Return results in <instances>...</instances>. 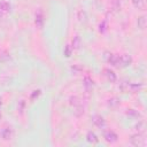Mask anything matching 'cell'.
Listing matches in <instances>:
<instances>
[{
    "instance_id": "obj_14",
    "label": "cell",
    "mask_w": 147,
    "mask_h": 147,
    "mask_svg": "<svg viewBox=\"0 0 147 147\" xmlns=\"http://www.w3.org/2000/svg\"><path fill=\"white\" fill-rule=\"evenodd\" d=\"M84 86H85V88L86 90H92V87H93V80L90 78V77H85L84 78Z\"/></svg>"
},
{
    "instance_id": "obj_5",
    "label": "cell",
    "mask_w": 147,
    "mask_h": 147,
    "mask_svg": "<svg viewBox=\"0 0 147 147\" xmlns=\"http://www.w3.org/2000/svg\"><path fill=\"white\" fill-rule=\"evenodd\" d=\"M92 122H93V124H94L96 127H99V129H103V127L106 126V121H105V118H103L101 115H93Z\"/></svg>"
},
{
    "instance_id": "obj_8",
    "label": "cell",
    "mask_w": 147,
    "mask_h": 147,
    "mask_svg": "<svg viewBox=\"0 0 147 147\" xmlns=\"http://www.w3.org/2000/svg\"><path fill=\"white\" fill-rule=\"evenodd\" d=\"M103 72H105V76H106V78L110 82V83H114V82H116V79H117V77H116V74L113 71V70H110V69H105L103 70Z\"/></svg>"
},
{
    "instance_id": "obj_3",
    "label": "cell",
    "mask_w": 147,
    "mask_h": 147,
    "mask_svg": "<svg viewBox=\"0 0 147 147\" xmlns=\"http://www.w3.org/2000/svg\"><path fill=\"white\" fill-rule=\"evenodd\" d=\"M105 59L107 60L108 63H110L114 67H118L119 64V55L117 54H113V53H106Z\"/></svg>"
},
{
    "instance_id": "obj_18",
    "label": "cell",
    "mask_w": 147,
    "mask_h": 147,
    "mask_svg": "<svg viewBox=\"0 0 147 147\" xmlns=\"http://www.w3.org/2000/svg\"><path fill=\"white\" fill-rule=\"evenodd\" d=\"M129 87H130L132 91H138V90L141 87V84H139V85H138V84H130Z\"/></svg>"
},
{
    "instance_id": "obj_13",
    "label": "cell",
    "mask_w": 147,
    "mask_h": 147,
    "mask_svg": "<svg viewBox=\"0 0 147 147\" xmlns=\"http://www.w3.org/2000/svg\"><path fill=\"white\" fill-rule=\"evenodd\" d=\"M146 24H147V21H146V16H140L138 18V28H140L141 30H144L146 28Z\"/></svg>"
},
{
    "instance_id": "obj_15",
    "label": "cell",
    "mask_w": 147,
    "mask_h": 147,
    "mask_svg": "<svg viewBox=\"0 0 147 147\" xmlns=\"http://www.w3.org/2000/svg\"><path fill=\"white\" fill-rule=\"evenodd\" d=\"M79 46H80V38L76 36L72 40V48H79Z\"/></svg>"
},
{
    "instance_id": "obj_4",
    "label": "cell",
    "mask_w": 147,
    "mask_h": 147,
    "mask_svg": "<svg viewBox=\"0 0 147 147\" xmlns=\"http://www.w3.org/2000/svg\"><path fill=\"white\" fill-rule=\"evenodd\" d=\"M0 136H1V138L3 140H10L13 138V136H14V130L10 126H6V127H3L1 130Z\"/></svg>"
},
{
    "instance_id": "obj_16",
    "label": "cell",
    "mask_w": 147,
    "mask_h": 147,
    "mask_svg": "<svg viewBox=\"0 0 147 147\" xmlns=\"http://www.w3.org/2000/svg\"><path fill=\"white\" fill-rule=\"evenodd\" d=\"M117 105H119L118 99H116V98H111V99H109V100H108V106L114 107V106H117Z\"/></svg>"
},
{
    "instance_id": "obj_7",
    "label": "cell",
    "mask_w": 147,
    "mask_h": 147,
    "mask_svg": "<svg viewBox=\"0 0 147 147\" xmlns=\"http://www.w3.org/2000/svg\"><path fill=\"white\" fill-rule=\"evenodd\" d=\"M132 63V57L130 54H123L119 56V64L121 67H127Z\"/></svg>"
},
{
    "instance_id": "obj_21",
    "label": "cell",
    "mask_w": 147,
    "mask_h": 147,
    "mask_svg": "<svg viewBox=\"0 0 147 147\" xmlns=\"http://www.w3.org/2000/svg\"><path fill=\"white\" fill-rule=\"evenodd\" d=\"M118 1H119V0H118Z\"/></svg>"
},
{
    "instance_id": "obj_19",
    "label": "cell",
    "mask_w": 147,
    "mask_h": 147,
    "mask_svg": "<svg viewBox=\"0 0 147 147\" xmlns=\"http://www.w3.org/2000/svg\"><path fill=\"white\" fill-rule=\"evenodd\" d=\"M127 115H131V116H139V113H137L134 109H129V111H127Z\"/></svg>"
},
{
    "instance_id": "obj_2",
    "label": "cell",
    "mask_w": 147,
    "mask_h": 147,
    "mask_svg": "<svg viewBox=\"0 0 147 147\" xmlns=\"http://www.w3.org/2000/svg\"><path fill=\"white\" fill-rule=\"evenodd\" d=\"M131 144L136 147H145L146 146V138L142 133H136L130 139Z\"/></svg>"
},
{
    "instance_id": "obj_11",
    "label": "cell",
    "mask_w": 147,
    "mask_h": 147,
    "mask_svg": "<svg viewBox=\"0 0 147 147\" xmlns=\"http://www.w3.org/2000/svg\"><path fill=\"white\" fill-rule=\"evenodd\" d=\"M86 139H87V141L91 142V144H96V142L99 141L96 134H95L94 132H92V131L87 132V134H86Z\"/></svg>"
},
{
    "instance_id": "obj_6",
    "label": "cell",
    "mask_w": 147,
    "mask_h": 147,
    "mask_svg": "<svg viewBox=\"0 0 147 147\" xmlns=\"http://www.w3.org/2000/svg\"><path fill=\"white\" fill-rule=\"evenodd\" d=\"M103 138H105V140L107 141V142H110V144H113V142H116L117 141V134L114 132V131H111V130H108V131H106L105 133H103Z\"/></svg>"
},
{
    "instance_id": "obj_20",
    "label": "cell",
    "mask_w": 147,
    "mask_h": 147,
    "mask_svg": "<svg viewBox=\"0 0 147 147\" xmlns=\"http://www.w3.org/2000/svg\"><path fill=\"white\" fill-rule=\"evenodd\" d=\"M1 107H2V98L0 96V111H1Z\"/></svg>"
},
{
    "instance_id": "obj_10",
    "label": "cell",
    "mask_w": 147,
    "mask_h": 147,
    "mask_svg": "<svg viewBox=\"0 0 147 147\" xmlns=\"http://www.w3.org/2000/svg\"><path fill=\"white\" fill-rule=\"evenodd\" d=\"M11 9V5L7 0H0V11L8 13Z\"/></svg>"
},
{
    "instance_id": "obj_9",
    "label": "cell",
    "mask_w": 147,
    "mask_h": 147,
    "mask_svg": "<svg viewBox=\"0 0 147 147\" xmlns=\"http://www.w3.org/2000/svg\"><path fill=\"white\" fill-rule=\"evenodd\" d=\"M36 25L38 28H41L44 25V14L41 10H38L36 13Z\"/></svg>"
},
{
    "instance_id": "obj_12",
    "label": "cell",
    "mask_w": 147,
    "mask_h": 147,
    "mask_svg": "<svg viewBox=\"0 0 147 147\" xmlns=\"http://www.w3.org/2000/svg\"><path fill=\"white\" fill-rule=\"evenodd\" d=\"M132 5L137 8V9H144L146 1L145 0H132Z\"/></svg>"
},
{
    "instance_id": "obj_17",
    "label": "cell",
    "mask_w": 147,
    "mask_h": 147,
    "mask_svg": "<svg viewBox=\"0 0 147 147\" xmlns=\"http://www.w3.org/2000/svg\"><path fill=\"white\" fill-rule=\"evenodd\" d=\"M72 46H70V45H67L65 46V48H64V55L67 56V57H69L70 55H71V52H72Z\"/></svg>"
},
{
    "instance_id": "obj_1",
    "label": "cell",
    "mask_w": 147,
    "mask_h": 147,
    "mask_svg": "<svg viewBox=\"0 0 147 147\" xmlns=\"http://www.w3.org/2000/svg\"><path fill=\"white\" fill-rule=\"evenodd\" d=\"M70 105L74 107L75 115L80 116V115L84 114V107H83V103H82V101L79 100L78 96H71L70 98Z\"/></svg>"
}]
</instances>
